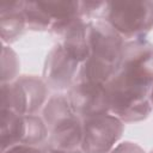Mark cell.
<instances>
[{"label":"cell","mask_w":153,"mask_h":153,"mask_svg":"<svg viewBox=\"0 0 153 153\" xmlns=\"http://www.w3.org/2000/svg\"><path fill=\"white\" fill-rule=\"evenodd\" d=\"M110 153H145V151L137 143L124 141L122 143L116 145Z\"/></svg>","instance_id":"4fadbf2b"},{"label":"cell","mask_w":153,"mask_h":153,"mask_svg":"<svg viewBox=\"0 0 153 153\" xmlns=\"http://www.w3.org/2000/svg\"><path fill=\"white\" fill-rule=\"evenodd\" d=\"M153 44L146 39L124 43L121 65L106 82L109 112L123 123L139 122L152 111Z\"/></svg>","instance_id":"6da1fadb"},{"label":"cell","mask_w":153,"mask_h":153,"mask_svg":"<svg viewBox=\"0 0 153 153\" xmlns=\"http://www.w3.org/2000/svg\"><path fill=\"white\" fill-rule=\"evenodd\" d=\"M126 41L105 22H91L88 35V55L81 63L76 79L106 85L117 72Z\"/></svg>","instance_id":"7a4b0ae2"},{"label":"cell","mask_w":153,"mask_h":153,"mask_svg":"<svg viewBox=\"0 0 153 153\" xmlns=\"http://www.w3.org/2000/svg\"><path fill=\"white\" fill-rule=\"evenodd\" d=\"M1 153H49V146L47 142L41 145H17L1 151Z\"/></svg>","instance_id":"7c38bea8"},{"label":"cell","mask_w":153,"mask_h":153,"mask_svg":"<svg viewBox=\"0 0 153 153\" xmlns=\"http://www.w3.org/2000/svg\"><path fill=\"white\" fill-rule=\"evenodd\" d=\"M66 94L72 109L81 120L109 112L105 85L76 79Z\"/></svg>","instance_id":"30bf717a"},{"label":"cell","mask_w":153,"mask_h":153,"mask_svg":"<svg viewBox=\"0 0 153 153\" xmlns=\"http://www.w3.org/2000/svg\"><path fill=\"white\" fill-rule=\"evenodd\" d=\"M80 66L81 63L74 59L61 43H57L47 55L42 79L48 88L55 91H68L76 81Z\"/></svg>","instance_id":"9c48e42d"},{"label":"cell","mask_w":153,"mask_h":153,"mask_svg":"<svg viewBox=\"0 0 153 153\" xmlns=\"http://www.w3.org/2000/svg\"><path fill=\"white\" fill-rule=\"evenodd\" d=\"M49 153H82L80 148L78 149H56L49 147Z\"/></svg>","instance_id":"5bb4252c"},{"label":"cell","mask_w":153,"mask_h":153,"mask_svg":"<svg viewBox=\"0 0 153 153\" xmlns=\"http://www.w3.org/2000/svg\"><path fill=\"white\" fill-rule=\"evenodd\" d=\"M48 129L47 143L56 149H78L82 139V120L74 112L66 93H55L42 109Z\"/></svg>","instance_id":"3957f363"},{"label":"cell","mask_w":153,"mask_h":153,"mask_svg":"<svg viewBox=\"0 0 153 153\" xmlns=\"http://www.w3.org/2000/svg\"><path fill=\"white\" fill-rule=\"evenodd\" d=\"M48 86L37 75H19L1 84V110L19 115H37L47 103Z\"/></svg>","instance_id":"8992f818"},{"label":"cell","mask_w":153,"mask_h":153,"mask_svg":"<svg viewBox=\"0 0 153 153\" xmlns=\"http://www.w3.org/2000/svg\"><path fill=\"white\" fill-rule=\"evenodd\" d=\"M99 19L126 42L143 39L153 29V1H105Z\"/></svg>","instance_id":"5b68a950"},{"label":"cell","mask_w":153,"mask_h":153,"mask_svg":"<svg viewBox=\"0 0 153 153\" xmlns=\"http://www.w3.org/2000/svg\"><path fill=\"white\" fill-rule=\"evenodd\" d=\"M26 26L24 1L2 2L0 6V31L4 43H11L20 37Z\"/></svg>","instance_id":"8fae6325"},{"label":"cell","mask_w":153,"mask_h":153,"mask_svg":"<svg viewBox=\"0 0 153 153\" xmlns=\"http://www.w3.org/2000/svg\"><path fill=\"white\" fill-rule=\"evenodd\" d=\"M124 130V123L112 114H102L82 120V153H110Z\"/></svg>","instance_id":"ba28073f"},{"label":"cell","mask_w":153,"mask_h":153,"mask_svg":"<svg viewBox=\"0 0 153 153\" xmlns=\"http://www.w3.org/2000/svg\"><path fill=\"white\" fill-rule=\"evenodd\" d=\"M47 140L48 129L42 117L1 110V151L17 145H41Z\"/></svg>","instance_id":"52a82bcc"},{"label":"cell","mask_w":153,"mask_h":153,"mask_svg":"<svg viewBox=\"0 0 153 153\" xmlns=\"http://www.w3.org/2000/svg\"><path fill=\"white\" fill-rule=\"evenodd\" d=\"M149 102H151V105L153 108V86H152V90H151V93H149Z\"/></svg>","instance_id":"9a60e30c"},{"label":"cell","mask_w":153,"mask_h":153,"mask_svg":"<svg viewBox=\"0 0 153 153\" xmlns=\"http://www.w3.org/2000/svg\"><path fill=\"white\" fill-rule=\"evenodd\" d=\"M24 14L27 29L59 37L78 20L88 19L84 1H24Z\"/></svg>","instance_id":"277c9868"},{"label":"cell","mask_w":153,"mask_h":153,"mask_svg":"<svg viewBox=\"0 0 153 153\" xmlns=\"http://www.w3.org/2000/svg\"><path fill=\"white\" fill-rule=\"evenodd\" d=\"M149 153H153V149H152V151H151V152H149Z\"/></svg>","instance_id":"2e32d148"}]
</instances>
